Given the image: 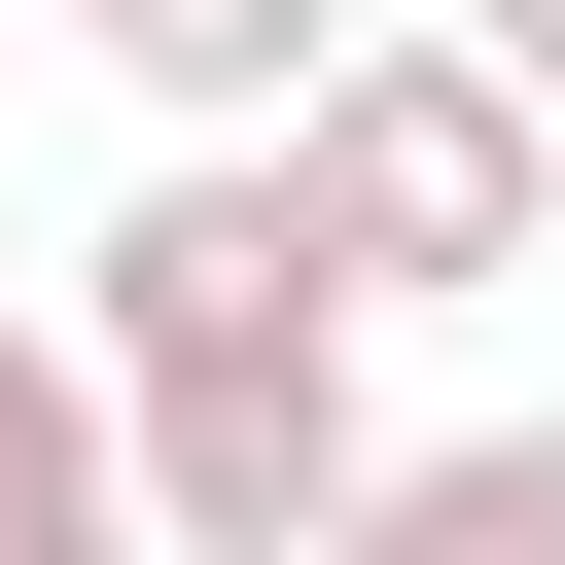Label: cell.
Segmentation results:
<instances>
[{
  "mask_svg": "<svg viewBox=\"0 0 565 565\" xmlns=\"http://www.w3.org/2000/svg\"><path fill=\"white\" fill-rule=\"evenodd\" d=\"M282 212H318L353 318H388V282H530V247H565V106L459 71V35H353V71L282 106Z\"/></svg>",
  "mask_w": 565,
  "mask_h": 565,
  "instance_id": "obj_1",
  "label": "cell"
},
{
  "mask_svg": "<svg viewBox=\"0 0 565 565\" xmlns=\"http://www.w3.org/2000/svg\"><path fill=\"white\" fill-rule=\"evenodd\" d=\"M71 353H106V388H212V353H353V282H318L282 141H177V177L71 247Z\"/></svg>",
  "mask_w": 565,
  "mask_h": 565,
  "instance_id": "obj_2",
  "label": "cell"
},
{
  "mask_svg": "<svg viewBox=\"0 0 565 565\" xmlns=\"http://www.w3.org/2000/svg\"><path fill=\"white\" fill-rule=\"evenodd\" d=\"M388 424H353V353H212V388H106V530L141 565H318V494H353Z\"/></svg>",
  "mask_w": 565,
  "mask_h": 565,
  "instance_id": "obj_3",
  "label": "cell"
},
{
  "mask_svg": "<svg viewBox=\"0 0 565 565\" xmlns=\"http://www.w3.org/2000/svg\"><path fill=\"white\" fill-rule=\"evenodd\" d=\"M71 35H106V71L177 106V141H282V106H318V71L388 35V0H71Z\"/></svg>",
  "mask_w": 565,
  "mask_h": 565,
  "instance_id": "obj_4",
  "label": "cell"
},
{
  "mask_svg": "<svg viewBox=\"0 0 565 565\" xmlns=\"http://www.w3.org/2000/svg\"><path fill=\"white\" fill-rule=\"evenodd\" d=\"M318 565H565V424H459V459H353Z\"/></svg>",
  "mask_w": 565,
  "mask_h": 565,
  "instance_id": "obj_5",
  "label": "cell"
},
{
  "mask_svg": "<svg viewBox=\"0 0 565 565\" xmlns=\"http://www.w3.org/2000/svg\"><path fill=\"white\" fill-rule=\"evenodd\" d=\"M71 530H106V353L0 318V565H71Z\"/></svg>",
  "mask_w": 565,
  "mask_h": 565,
  "instance_id": "obj_6",
  "label": "cell"
},
{
  "mask_svg": "<svg viewBox=\"0 0 565 565\" xmlns=\"http://www.w3.org/2000/svg\"><path fill=\"white\" fill-rule=\"evenodd\" d=\"M459 71H530V106H565V0H459Z\"/></svg>",
  "mask_w": 565,
  "mask_h": 565,
  "instance_id": "obj_7",
  "label": "cell"
},
{
  "mask_svg": "<svg viewBox=\"0 0 565 565\" xmlns=\"http://www.w3.org/2000/svg\"><path fill=\"white\" fill-rule=\"evenodd\" d=\"M71 565H141V530H71Z\"/></svg>",
  "mask_w": 565,
  "mask_h": 565,
  "instance_id": "obj_8",
  "label": "cell"
}]
</instances>
